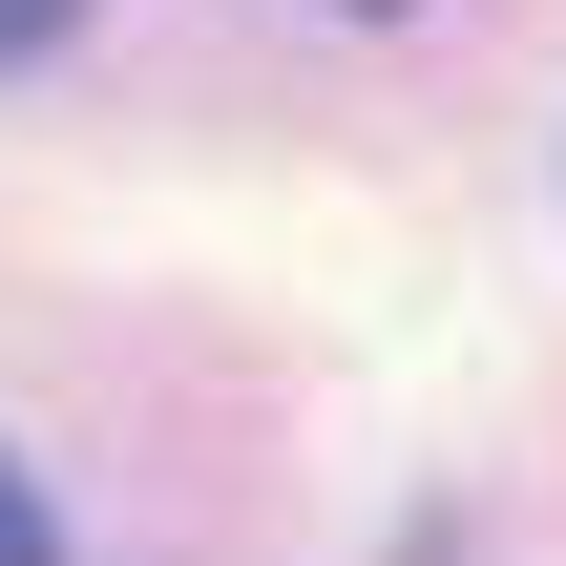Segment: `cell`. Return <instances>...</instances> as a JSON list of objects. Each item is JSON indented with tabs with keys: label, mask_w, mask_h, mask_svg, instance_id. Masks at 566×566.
I'll list each match as a JSON object with an SVG mask.
<instances>
[{
	"label": "cell",
	"mask_w": 566,
	"mask_h": 566,
	"mask_svg": "<svg viewBox=\"0 0 566 566\" xmlns=\"http://www.w3.org/2000/svg\"><path fill=\"white\" fill-rule=\"evenodd\" d=\"M0 566H63V546H42V483H21V462H0Z\"/></svg>",
	"instance_id": "cell-1"
},
{
	"label": "cell",
	"mask_w": 566,
	"mask_h": 566,
	"mask_svg": "<svg viewBox=\"0 0 566 566\" xmlns=\"http://www.w3.org/2000/svg\"><path fill=\"white\" fill-rule=\"evenodd\" d=\"M63 21H84V0H0V63H21V42H63Z\"/></svg>",
	"instance_id": "cell-2"
}]
</instances>
